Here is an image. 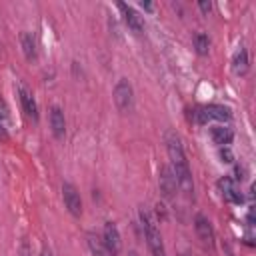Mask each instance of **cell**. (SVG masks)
<instances>
[{
	"mask_svg": "<svg viewBox=\"0 0 256 256\" xmlns=\"http://www.w3.org/2000/svg\"><path fill=\"white\" fill-rule=\"evenodd\" d=\"M112 96H114L116 108H118L122 114H126V112L132 110V106H134V90H132V84H130L126 78H120V80L116 82Z\"/></svg>",
	"mask_w": 256,
	"mask_h": 256,
	"instance_id": "4",
	"label": "cell"
},
{
	"mask_svg": "<svg viewBox=\"0 0 256 256\" xmlns=\"http://www.w3.org/2000/svg\"><path fill=\"white\" fill-rule=\"evenodd\" d=\"M50 128H52L54 138H58V140L64 138V134H66V118H64L62 108H58V106L50 108Z\"/></svg>",
	"mask_w": 256,
	"mask_h": 256,
	"instance_id": "11",
	"label": "cell"
},
{
	"mask_svg": "<svg viewBox=\"0 0 256 256\" xmlns=\"http://www.w3.org/2000/svg\"><path fill=\"white\" fill-rule=\"evenodd\" d=\"M40 256H54V254H52V252H50V250H46V248H44V250H42V254H40Z\"/></svg>",
	"mask_w": 256,
	"mask_h": 256,
	"instance_id": "22",
	"label": "cell"
},
{
	"mask_svg": "<svg viewBox=\"0 0 256 256\" xmlns=\"http://www.w3.org/2000/svg\"><path fill=\"white\" fill-rule=\"evenodd\" d=\"M194 46H196V52H198L200 56H204V54H208V50H210V38H208L204 32H198V34L194 36Z\"/></svg>",
	"mask_w": 256,
	"mask_h": 256,
	"instance_id": "17",
	"label": "cell"
},
{
	"mask_svg": "<svg viewBox=\"0 0 256 256\" xmlns=\"http://www.w3.org/2000/svg\"><path fill=\"white\" fill-rule=\"evenodd\" d=\"M140 222H142V228H144V236H146V244H148L150 254L152 256H166V248H164L160 228H158L154 216L146 208H140Z\"/></svg>",
	"mask_w": 256,
	"mask_h": 256,
	"instance_id": "2",
	"label": "cell"
},
{
	"mask_svg": "<svg viewBox=\"0 0 256 256\" xmlns=\"http://www.w3.org/2000/svg\"><path fill=\"white\" fill-rule=\"evenodd\" d=\"M0 140H8V132H6V124L0 120Z\"/></svg>",
	"mask_w": 256,
	"mask_h": 256,
	"instance_id": "20",
	"label": "cell"
},
{
	"mask_svg": "<svg viewBox=\"0 0 256 256\" xmlns=\"http://www.w3.org/2000/svg\"><path fill=\"white\" fill-rule=\"evenodd\" d=\"M102 242H104V246L116 256L118 252H120V248H122V242H120V232H118V228H116V224L114 222H106L104 224V228H102Z\"/></svg>",
	"mask_w": 256,
	"mask_h": 256,
	"instance_id": "8",
	"label": "cell"
},
{
	"mask_svg": "<svg viewBox=\"0 0 256 256\" xmlns=\"http://www.w3.org/2000/svg\"><path fill=\"white\" fill-rule=\"evenodd\" d=\"M218 190H220L222 198L226 202H230V204H242V200H244V196L236 188V180L230 178V176H222L218 180Z\"/></svg>",
	"mask_w": 256,
	"mask_h": 256,
	"instance_id": "7",
	"label": "cell"
},
{
	"mask_svg": "<svg viewBox=\"0 0 256 256\" xmlns=\"http://www.w3.org/2000/svg\"><path fill=\"white\" fill-rule=\"evenodd\" d=\"M232 70L238 76H244L248 72V52H246V48H240L234 54V58H232Z\"/></svg>",
	"mask_w": 256,
	"mask_h": 256,
	"instance_id": "15",
	"label": "cell"
},
{
	"mask_svg": "<svg viewBox=\"0 0 256 256\" xmlns=\"http://www.w3.org/2000/svg\"><path fill=\"white\" fill-rule=\"evenodd\" d=\"M198 8L202 10V14H206V16H208V12L212 10V4H210V2H198Z\"/></svg>",
	"mask_w": 256,
	"mask_h": 256,
	"instance_id": "19",
	"label": "cell"
},
{
	"mask_svg": "<svg viewBox=\"0 0 256 256\" xmlns=\"http://www.w3.org/2000/svg\"><path fill=\"white\" fill-rule=\"evenodd\" d=\"M210 138H212L214 144H218L222 148V146H230L232 144L234 132L228 126H214V128H210Z\"/></svg>",
	"mask_w": 256,
	"mask_h": 256,
	"instance_id": "12",
	"label": "cell"
},
{
	"mask_svg": "<svg viewBox=\"0 0 256 256\" xmlns=\"http://www.w3.org/2000/svg\"><path fill=\"white\" fill-rule=\"evenodd\" d=\"M158 182H160L162 194H164L166 198H172L174 192H176V188H178V184H176V176H174V172H172L170 166H162V168H160V178H158Z\"/></svg>",
	"mask_w": 256,
	"mask_h": 256,
	"instance_id": "10",
	"label": "cell"
},
{
	"mask_svg": "<svg viewBox=\"0 0 256 256\" xmlns=\"http://www.w3.org/2000/svg\"><path fill=\"white\" fill-rule=\"evenodd\" d=\"M20 44H22V52L26 56V60H36L38 58V46H36V40L30 32H22L20 36Z\"/></svg>",
	"mask_w": 256,
	"mask_h": 256,
	"instance_id": "14",
	"label": "cell"
},
{
	"mask_svg": "<svg viewBox=\"0 0 256 256\" xmlns=\"http://www.w3.org/2000/svg\"><path fill=\"white\" fill-rule=\"evenodd\" d=\"M88 246H90L92 256H114V254L104 246L102 238L96 236V234H88Z\"/></svg>",
	"mask_w": 256,
	"mask_h": 256,
	"instance_id": "16",
	"label": "cell"
},
{
	"mask_svg": "<svg viewBox=\"0 0 256 256\" xmlns=\"http://www.w3.org/2000/svg\"><path fill=\"white\" fill-rule=\"evenodd\" d=\"M20 254H22V256H28V242H26V240H22V250H20Z\"/></svg>",
	"mask_w": 256,
	"mask_h": 256,
	"instance_id": "21",
	"label": "cell"
},
{
	"mask_svg": "<svg viewBox=\"0 0 256 256\" xmlns=\"http://www.w3.org/2000/svg\"><path fill=\"white\" fill-rule=\"evenodd\" d=\"M18 92H20V102H22V108H24L26 116L36 122V120H38V106H36V100H34L32 92L26 90V88H22V86H20Z\"/></svg>",
	"mask_w": 256,
	"mask_h": 256,
	"instance_id": "13",
	"label": "cell"
},
{
	"mask_svg": "<svg viewBox=\"0 0 256 256\" xmlns=\"http://www.w3.org/2000/svg\"><path fill=\"white\" fill-rule=\"evenodd\" d=\"M166 152L170 158V168L176 176V184L180 188V192L186 198H194V180H192V170L190 164L186 160L180 136L176 132H166Z\"/></svg>",
	"mask_w": 256,
	"mask_h": 256,
	"instance_id": "1",
	"label": "cell"
},
{
	"mask_svg": "<svg viewBox=\"0 0 256 256\" xmlns=\"http://www.w3.org/2000/svg\"><path fill=\"white\" fill-rule=\"evenodd\" d=\"M194 230L198 234V240L202 242L204 248H214V230L210 220L204 214H196L194 218Z\"/></svg>",
	"mask_w": 256,
	"mask_h": 256,
	"instance_id": "6",
	"label": "cell"
},
{
	"mask_svg": "<svg viewBox=\"0 0 256 256\" xmlns=\"http://www.w3.org/2000/svg\"><path fill=\"white\" fill-rule=\"evenodd\" d=\"M230 108L228 106H222V104H208V106H200L194 110V120L198 124H206V122H212V120H218V122H224V120H230Z\"/></svg>",
	"mask_w": 256,
	"mask_h": 256,
	"instance_id": "3",
	"label": "cell"
},
{
	"mask_svg": "<svg viewBox=\"0 0 256 256\" xmlns=\"http://www.w3.org/2000/svg\"><path fill=\"white\" fill-rule=\"evenodd\" d=\"M118 8H120V12H122L124 24H126L134 34H142V30H144V22H142V18L138 16V12H136L132 6L124 4V2H120Z\"/></svg>",
	"mask_w": 256,
	"mask_h": 256,
	"instance_id": "9",
	"label": "cell"
},
{
	"mask_svg": "<svg viewBox=\"0 0 256 256\" xmlns=\"http://www.w3.org/2000/svg\"><path fill=\"white\" fill-rule=\"evenodd\" d=\"M62 198H64V204H66L68 212L78 218L82 214V198H80L78 188L70 182H64L62 184Z\"/></svg>",
	"mask_w": 256,
	"mask_h": 256,
	"instance_id": "5",
	"label": "cell"
},
{
	"mask_svg": "<svg viewBox=\"0 0 256 256\" xmlns=\"http://www.w3.org/2000/svg\"><path fill=\"white\" fill-rule=\"evenodd\" d=\"M220 158H222V162H232L234 160V154H232L230 146H222L220 148Z\"/></svg>",
	"mask_w": 256,
	"mask_h": 256,
	"instance_id": "18",
	"label": "cell"
}]
</instances>
